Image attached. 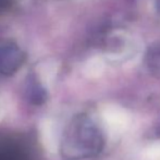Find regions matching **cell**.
Instances as JSON below:
<instances>
[{"instance_id":"5","label":"cell","mask_w":160,"mask_h":160,"mask_svg":"<svg viewBox=\"0 0 160 160\" xmlns=\"http://www.w3.org/2000/svg\"><path fill=\"white\" fill-rule=\"evenodd\" d=\"M11 4H12V0H0V12L10 8Z\"/></svg>"},{"instance_id":"2","label":"cell","mask_w":160,"mask_h":160,"mask_svg":"<svg viewBox=\"0 0 160 160\" xmlns=\"http://www.w3.org/2000/svg\"><path fill=\"white\" fill-rule=\"evenodd\" d=\"M0 160H33L25 141L8 133H0Z\"/></svg>"},{"instance_id":"4","label":"cell","mask_w":160,"mask_h":160,"mask_svg":"<svg viewBox=\"0 0 160 160\" xmlns=\"http://www.w3.org/2000/svg\"><path fill=\"white\" fill-rule=\"evenodd\" d=\"M28 98L31 99L33 103L36 105H40L45 101L46 99V93L45 91L39 86L37 83H32L30 87H28Z\"/></svg>"},{"instance_id":"1","label":"cell","mask_w":160,"mask_h":160,"mask_svg":"<svg viewBox=\"0 0 160 160\" xmlns=\"http://www.w3.org/2000/svg\"><path fill=\"white\" fill-rule=\"evenodd\" d=\"M105 146L102 133L86 114L74 116L62 133L60 155L64 160H85L96 157Z\"/></svg>"},{"instance_id":"3","label":"cell","mask_w":160,"mask_h":160,"mask_svg":"<svg viewBox=\"0 0 160 160\" xmlns=\"http://www.w3.org/2000/svg\"><path fill=\"white\" fill-rule=\"evenodd\" d=\"M24 62V52L15 42H0V74L12 75Z\"/></svg>"}]
</instances>
